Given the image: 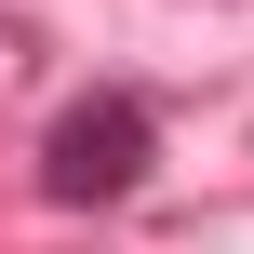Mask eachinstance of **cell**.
<instances>
[{
	"label": "cell",
	"mask_w": 254,
	"mask_h": 254,
	"mask_svg": "<svg viewBox=\"0 0 254 254\" xmlns=\"http://www.w3.org/2000/svg\"><path fill=\"white\" fill-rule=\"evenodd\" d=\"M147 161H161V107L121 94V80H94V94H67L54 134H40V201H54V214H107V201L147 188Z\"/></svg>",
	"instance_id": "cell-1"
}]
</instances>
